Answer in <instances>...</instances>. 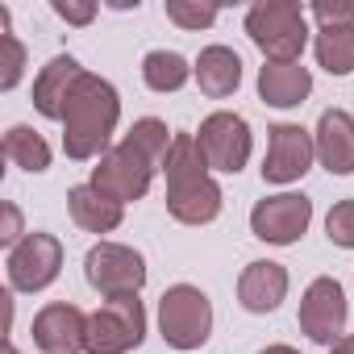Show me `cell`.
I'll return each mask as SVG.
<instances>
[{"mask_svg":"<svg viewBox=\"0 0 354 354\" xmlns=\"http://www.w3.org/2000/svg\"><path fill=\"white\" fill-rule=\"evenodd\" d=\"M5 267H9L13 292H42L63 271V242L55 234H26V242L9 250Z\"/></svg>","mask_w":354,"mask_h":354,"instance_id":"ba28073f","label":"cell"},{"mask_svg":"<svg viewBox=\"0 0 354 354\" xmlns=\"http://www.w3.org/2000/svg\"><path fill=\"white\" fill-rule=\"evenodd\" d=\"M313 92V75L304 63H263L259 71V96L271 109H296Z\"/></svg>","mask_w":354,"mask_h":354,"instance_id":"2e32d148","label":"cell"},{"mask_svg":"<svg viewBox=\"0 0 354 354\" xmlns=\"http://www.w3.org/2000/svg\"><path fill=\"white\" fill-rule=\"evenodd\" d=\"M209 171H213V167H209V158H205V150H201L196 133H175V138H171V150H167V158H162L167 188L196 184V180H205Z\"/></svg>","mask_w":354,"mask_h":354,"instance_id":"ffe728a7","label":"cell"},{"mask_svg":"<svg viewBox=\"0 0 354 354\" xmlns=\"http://www.w3.org/2000/svg\"><path fill=\"white\" fill-rule=\"evenodd\" d=\"M125 146H133L150 167H162V158H167V150H171L167 121H158V117H142V121H133V129L125 133Z\"/></svg>","mask_w":354,"mask_h":354,"instance_id":"cb8c5ba5","label":"cell"},{"mask_svg":"<svg viewBox=\"0 0 354 354\" xmlns=\"http://www.w3.org/2000/svg\"><path fill=\"white\" fill-rule=\"evenodd\" d=\"M67 209H71V221H75L80 230H88V234H113V230L121 225V213H125V205L109 201V196L96 192L92 184L71 188V192H67Z\"/></svg>","mask_w":354,"mask_h":354,"instance_id":"d6986e66","label":"cell"},{"mask_svg":"<svg viewBox=\"0 0 354 354\" xmlns=\"http://www.w3.org/2000/svg\"><path fill=\"white\" fill-rule=\"evenodd\" d=\"M80 75H84V67H80L71 55H55V59L38 71V80H34V109H38L42 117H50V121H63L67 96H71V88L80 84Z\"/></svg>","mask_w":354,"mask_h":354,"instance_id":"9a60e30c","label":"cell"},{"mask_svg":"<svg viewBox=\"0 0 354 354\" xmlns=\"http://www.w3.org/2000/svg\"><path fill=\"white\" fill-rule=\"evenodd\" d=\"M34 346L42 354H80L88 350V317L75 304H46L34 317Z\"/></svg>","mask_w":354,"mask_h":354,"instance_id":"7c38bea8","label":"cell"},{"mask_svg":"<svg viewBox=\"0 0 354 354\" xmlns=\"http://www.w3.org/2000/svg\"><path fill=\"white\" fill-rule=\"evenodd\" d=\"M150 175H154V167L133 146L121 142V146H113L109 154L96 158V167H92V188L104 192L117 205H129V201H142L150 192Z\"/></svg>","mask_w":354,"mask_h":354,"instance_id":"8992f818","label":"cell"},{"mask_svg":"<svg viewBox=\"0 0 354 354\" xmlns=\"http://www.w3.org/2000/svg\"><path fill=\"white\" fill-rule=\"evenodd\" d=\"M146 337V308L138 296H113L88 317V354H125Z\"/></svg>","mask_w":354,"mask_h":354,"instance_id":"277c9868","label":"cell"},{"mask_svg":"<svg viewBox=\"0 0 354 354\" xmlns=\"http://www.w3.org/2000/svg\"><path fill=\"white\" fill-rule=\"evenodd\" d=\"M329 354H354V333H346L342 342H333V346H329Z\"/></svg>","mask_w":354,"mask_h":354,"instance_id":"4dcf8cb0","label":"cell"},{"mask_svg":"<svg viewBox=\"0 0 354 354\" xmlns=\"http://www.w3.org/2000/svg\"><path fill=\"white\" fill-rule=\"evenodd\" d=\"M55 13L67 21V26H88L96 17V5H71V0H55Z\"/></svg>","mask_w":354,"mask_h":354,"instance_id":"f546056e","label":"cell"},{"mask_svg":"<svg viewBox=\"0 0 354 354\" xmlns=\"http://www.w3.org/2000/svg\"><path fill=\"white\" fill-rule=\"evenodd\" d=\"M283 296H288V271H283V263L259 259L238 279V304L246 313H275L283 304Z\"/></svg>","mask_w":354,"mask_h":354,"instance_id":"5bb4252c","label":"cell"},{"mask_svg":"<svg viewBox=\"0 0 354 354\" xmlns=\"http://www.w3.org/2000/svg\"><path fill=\"white\" fill-rule=\"evenodd\" d=\"M0 217H5V225H0V242H5L9 250L21 246L26 238H21V213H17V205H5V209H0Z\"/></svg>","mask_w":354,"mask_h":354,"instance_id":"f1b7e54d","label":"cell"},{"mask_svg":"<svg viewBox=\"0 0 354 354\" xmlns=\"http://www.w3.org/2000/svg\"><path fill=\"white\" fill-rule=\"evenodd\" d=\"M5 354H21V350H17V346H5Z\"/></svg>","mask_w":354,"mask_h":354,"instance_id":"d6a6232c","label":"cell"},{"mask_svg":"<svg viewBox=\"0 0 354 354\" xmlns=\"http://www.w3.org/2000/svg\"><path fill=\"white\" fill-rule=\"evenodd\" d=\"M167 213L180 221V225H209L221 213V188L213 175L184 188H167Z\"/></svg>","mask_w":354,"mask_h":354,"instance_id":"e0dca14e","label":"cell"},{"mask_svg":"<svg viewBox=\"0 0 354 354\" xmlns=\"http://www.w3.org/2000/svg\"><path fill=\"white\" fill-rule=\"evenodd\" d=\"M317 50V63L329 71V75H350L354 71V26H329L317 34L313 42Z\"/></svg>","mask_w":354,"mask_h":354,"instance_id":"603a6c76","label":"cell"},{"mask_svg":"<svg viewBox=\"0 0 354 354\" xmlns=\"http://www.w3.org/2000/svg\"><path fill=\"white\" fill-rule=\"evenodd\" d=\"M158 333L175 350H201L213 333V304L201 288L175 283L158 300Z\"/></svg>","mask_w":354,"mask_h":354,"instance_id":"3957f363","label":"cell"},{"mask_svg":"<svg viewBox=\"0 0 354 354\" xmlns=\"http://www.w3.org/2000/svg\"><path fill=\"white\" fill-rule=\"evenodd\" d=\"M325 234L333 246L342 250H354V201H337L325 217Z\"/></svg>","mask_w":354,"mask_h":354,"instance_id":"484cf974","label":"cell"},{"mask_svg":"<svg viewBox=\"0 0 354 354\" xmlns=\"http://www.w3.org/2000/svg\"><path fill=\"white\" fill-rule=\"evenodd\" d=\"M84 275H88V283L104 300H113V296H138L142 283H146V263H142L138 250H129L121 242H100V246L88 250Z\"/></svg>","mask_w":354,"mask_h":354,"instance_id":"5b68a950","label":"cell"},{"mask_svg":"<svg viewBox=\"0 0 354 354\" xmlns=\"http://www.w3.org/2000/svg\"><path fill=\"white\" fill-rule=\"evenodd\" d=\"M346 317H350L346 292H342V283H337L333 275H321V279H313V283L304 288V300H300V329H304L313 342H321V346L342 342Z\"/></svg>","mask_w":354,"mask_h":354,"instance_id":"30bf717a","label":"cell"},{"mask_svg":"<svg viewBox=\"0 0 354 354\" xmlns=\"http://www.w3.org/2000/svg\"><path fill=\"white\" fill-rule=\"evenodd\" d=\"M121 121V96L109 80L84 71L80 84L67 96V113H63V150L75 162L100 158L109 154V138Z\"/></svg>","mask_w":354,"mask_h":354,"instance_id":"6da1fadb","label":"cell"},{"mask_svg":"<svg viewBox=\"0 0 354 354\" xmlns=\"http://www.w3.org/2000/svg\"><path fill=\"white\" fill-rule=\"evenodd\" d=\"M267 133L271 138H267V158H263V180L267 184H296L317 158L313 133L304 125H292V121L271 125Z\"/></svg>","mask_w":354,"mask_h":354,"instance_id":"8fae6325","label":"cell"},{"mask_svg":"<svg viewBox=\"0 0 354 354\" xmlns=\"http://www.w3.org/2000/svg\"><path fill=\"white\" fill-rule=\"evenodd\" d=\"M21 71H26V46L13 34H0V88L13 92L21 84Z\"/></svg>","mask_w":354,"mask_h":354,"instance_id":"d4e9b609","label":"cell"},{"mask_svg":"<svg viewBox=\"0 0 354 354\" xmlns=\"http://www.w3.org/2000/svg\"><path fill=\"white\" fill-rule=\"evenodd\" d=\"M313 221V201L300 196V192H279V196H267L250 209V230L259 242H271V246H292L304 238Z\"/></svg>","mask_w":354,"mask_h":354,"instance_id":"9c48e42d","label":"cell"},{"mask_svg":"<svg viewBox=\"0 0 354 354\" xmlns=\"http://www.w3.org/2000/svg\"><path fill=\"white\" fill-rule=\"evenodd\" d=\"M317 158L329 175H350L354 171V117L346 109H325L317 121Z\"/></svg>","mask_w":354,"mask_h":354,"instance_id":"4fadbf2b","label":"cell"},{"mask_svg":"<svg viewBox=\"0 0 354 354\" xmlns=\"http://www.w3.org/2000/svg\"><path fill=\"white\" fill-rule=\"evenodd\" d=\"M246 34L267 55V63H300L308 42V17L296 0H263L246 13Z\"/></svg>","mask_w":354,"mask_h":354,"instance_id":"7a4b0ae2","label":"cell"},{"mask_svg":"<svg viewBox=\"0 0 354 354\" xmlns=\"http://www.w3.org/2000/svg\"><path fill=\"white\" fill-rule=\"evenodd\" d=\"M196 142L209 158L213 171H225V175H238L246 162H250V125L242 113H209L196 129Z\"/></svg>","mask_w":354,"mask_h":354,"instance_id":"52a82bcc","label":"cell"},{"mask_svg":"<svg viewBox=\"0 0 354 354\" xmlns=\"http://www.w3.org/2000/svg\"><path fill=\"white\" fill-rule=\"evenodd\" d=\"M192 75H196V84H201V92L209 100H225L242 84V59L230 46H205L196 67H192Z\"/></svg>","mask_w":354,"mask_h":354,"instance_id":"ac0fdd59","label":"cell"},{"mask_svg":"<svg viewBox=\"0 0 354 354\" xmlns=\"http://www.w3.org/2000/svg\"><path fill=\"white\" fill-rule=\"evenodd\" d=\"M167 21L184 26V30H209L217 21V9L213 5H180V0H171V5H167Z\"/></svg>","mask_w":354,"mask_h":354,"instance_id":"4316f807","label":"cell"},{"mask_svg":"<svg viewBox=\"0 0 354 354\" xmlns=\"http://www.w3.org/2000/svg\"><path fill=\"white\" fill-rule=\"evenodd\" d=\"M308 13L321 21V30H329V26H354V0H313Z\"/></svg>","mask_w":354,"mask_h":354,"instance_id":"83f0119b","label":"cell"},{"mask_svg":"<svg viewBox=\"0 0 354 354\" xmlns=\"http://www.w3.org/2000/svg\"><path fill=\"white\" fill-rule=\"evenodd\" d=\"M259 354H300V350H292V346H267V350H259Z\"/></svg>","mask_w":354,"mask_h":354,"instance_id":"1f68e13d","label":"cell"},{"mask_svg":"<svg viewBox=\"0 0 354 354\" xmlns=\"http://www.w3.org/2000/svg\"><path fill=\"white\" fill-rule=\"evenodd\" d=\"M142 80L150 92H180L188 80H192V67L184 55H175V50H150L142 59Z\"/></svg>","mask_w":354,"mask_h":354,"instance_id":"44dd1931","label":"cell"},{"mask_svg":"<svg viewBox=\"0 0 354 354\" xmlns=\"http://www.w3.org/2000/svg\"><path fill=\"white\" fill-rule=\"evenodd\" d=\"M5 158L13 162V167H21V171H46L50 167V146H46V138L38 133V129H30V125H13L9 133H5Z\"/></svg>","mask_w":354,"mask_h":354,"instance_id":"7402d4cb","label":"cell"}]
</instances>
